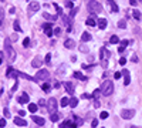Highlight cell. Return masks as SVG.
Instances as JSON below:
<instances>
[{"label":"cell","mask_w":142,"mask_h":128,"mask_svg":"<svg viewBox=\"0 0 142 128\" xmlns=\"http://www.w3.org/2000/svg\"><path fill=\"white\" fill-rule=\"evenodd\" d=\"M99 90H101V94L102 95L108 97V95H111L112 93H114V83H112L111 80H105V81L101 84Z\"/></svg>","instance_id":"obj_1"},{"label":"cell","mask_w":142,"mask_h":128,"mask_svg":"<svg viewBox=\"0 0 142 128\" xmlns=\"http://www.w3.org/2000/svg\"><path fill=\"white\" fill-rule=\"evenodd\" d=\"M4 51H6V56H7V61L9 63H13L16 58V53L12 47V43H10V39H6L4 40Z\"/></svg>","instance_id":"obj_2"},{"label":"cell","mask_w":142,"mask_h":128,"mask_svg":"<svg viewBox=\"0 0 142 128\" xmlns=\"http://www.w3.org/2000/svg\"><path fill=\"white\" fill-rule=\"evenodd\" d=\"M87 6H88V10H90L91 13H94V14H97V13H101V12H102L101 3H98L97 0H90Z\"/></svg>","instance_id":"obj_3"},{"label":"cell","mask_w":142,"mask_h":128,"mask_svg":"<svg viewBox=\"0 0 142 128\" xmlns=\"http://www.w3.org/2000/svg\"><path fill=\"white\" fill-rule=\"evenodd\" d=\"M47 108H48V113H56L57 110V100L56 98H48V103H47Z\"/></svg>","instance_id":"obj_4"},{"label":"cell","mask_w":142,"mask_h":128,"mask_svg":"<svg viewBox=\"0 0 142 128\" xmlns=\"http://www.w3.org/2000/svg\"><path fill=\"white\" fill-rule=\"evenodd\" d=\"M50 78V74L47 70H38L37 71V76H36V80L40 81V80H48Z\"/></svg>","instance_id":"obj_5"},{"label":"cell","mask_w":142,"mask_h":128,"mask_svg":"<svg viewBox=\"0 0 142 128\" xmlns=\"http://www.w3.org/2000/svg\"><path fill=\"white\" fill-rule=\"evenodd\" d=\"M134 115H135V110H122L121 113V117L124 120H131Z\"/></svg>","instance_id":"obj_6"},{"label":"cell","mask_w":142,"mask_h":128,"mask_svg":"<svg viewBox=\"0 0 142 128\" xmlns=\"http://www.w3.org/2000/svg\"><path fill=\"white\" fill-rule=\"evenodd\" d=\"M99 58L101 60H108L109 58V51L105 47H101V50H99Z\"/></svg>","instance_id":"obj_7"},{"label":"cell","mask_w":142,"mask_h":128,"mask_svg":"<svg viewBox=\"0 0 142 128\" xmlns=\"http://www.w3.org/2000/svg\"><path fill=\"white\" fill-rule=\"evenodd\" d=\"M64 87H65V90H67V93L68 94H74V91H75V87H74V84L73 83H70V81H67V83H64Z\"/></svg>","instance_id":"obj_8"},{"label":"cell","mask_w":142,"mask_h":128,"mask_svg":"<svg viewBox=\"0 0 142 128\" xmlns=\"http://www.w3.org/2000/svg\"><path fill=\"white\" fill-rule=\"evenodd\" d=\"M38 9H40V3H38V2H31V3L28 4V10H30V13L37 12Z\"/></svg>","instance_id":"obj_9"},{"label":"cell","mask_w":142,"mask_h":128,"mask_svg":"<svg viewBox=\"0 0 142 128\" xmlns=\"http://www.w3.org/2000/svg\"><path fill=\"white\" fill-rule=\"evenodd\" d=\"M43 29H44V33H46L48 37L54 34V30H53V27H51V24H50V23H47V24H44V26H43Z\"/></svg>","instance_id":"obj_10"},{"label":"cell","mask_w":142,"mask_h":128,"mask_svg":"<svg viewBox=\"0 0 142 128\" xmlns=\"http://www.w3.org/2000/svg\"><path fill=\"white\" fill-rule=\"evenodd\" d=\"M41 64H43V60H41L40 57H36L33 60V63H31V67H33V68H38V67H41Z\"/></svg>","instance_id":"obj_11"},{"label":"cell","mask_w":142,"mask_h":128,"mask_svg":"<svg viewBox=\"0 0 142 128\" xmlns=\"http://www.w3.org/2000/svg\"><path fill=\"white\" fill-rule=\"evenodd\" d=\"M28 101H30V98H28V94H27V93H23V94L19 97V103H20V104H27Z\"/></svg>","instance_id":"obj_12"},{"label":"cell","mask_w":142,"mask_h":128,"mask_svg":"<svg viewBox=\"0 0 142 128\" xmlns=\"http://www.w3.org/2000/svg\"><path fill=\"white\" fill-rule=\"evenodd\" d=\"M14 124L19 125V127H26V125H27V121H24L22 117H16V118H14Z\"/></svg>","instance_id":"obj_13"},{"label":"cell","mask_w":142,"mask_h":128,"mask_svg":"<svg viewBox=\"0 0 142 128\" xmlns=\"http://www.w3.org/2000/svg\"><path fill=\"white\" fill-rule=\"evenodd\" d=\"M64 47H65V49H74V47H75V41L73 39L65 40V41H64Z\"/></svg>","instance_id":"obj_14"},{"label":"cell","mask_w":142,"mask_h":128,"mask_svg":"<svg viewBox=\"0 0 142 128\" xmlns=\"http://www.w3.org/2000/svg\"><path fill=\"white\" fill-rule=\"evenodd\" d=\"M87 26H95L97 24V20H95V14L94 16H90V17L87 19Z\"/></svg>","instance_id":"obj_15"},{"label":"cell","mask_w":142,"mask_h":128,"mask_svg":"<svg viewBox=\"0 0 142 128\" xmlns=\"http://www.w3.org/2000/svg\"><path fill=\"white\" fill-rule=\"evenodd\" d=\"M122 76L125 77V85H128L131 83V77H129V71L128 70H122Z\"/></svg>","instance_id":"obj_16"},{"label":"cell","mask_w":142,"mask_h":128,"mask_svg":"<svg viewBox=\"0 0 142 128\" xmlns=\"http://www.w3.org/2000/svg\"><path fill=\"white\" fill-rule=\"evenodd\" d=\"M31 120H33L34 122L37 125H44V118H41V117H36V115H33L31 117Z\"/></svg>","instance_id":"obj_17"},{"label":"cell","mask_w":142,"mask_h":128,"mask_svg":"<svg viewBox=\"0 0 142 128\" xmlns=\"http://www.w3.org/2000/svg\"><path fill=\"white\" fill-rule=\"evenodd\" d=\"M90 40H91V34H90V33H87V31H84V33L81 34V41H84V43H85V41H90Z\"/></svg>","instance_id":"obj_18"},{"label":"cell","mask_w":142,"mask_h":128,"mask_svg":"<svg viewBox=\"0 0 142 128\" xmlns=\"http://www.w3.org/2000/svg\"><path fill=\"white\" fill-rule=\"evenodd\" d=\"M98 27L101 29V30H104V29L107 27V20H105V19H98Z\"/></svg>","instance_id":"obj_19"},{"label":"cell","mask_w":142,"mask_h":128,"mask_svg":"<svg viewBox=\"0 0 142 128\" xmlns=\"http://www.w3.org/2000/svg\"><path fill=\"white\" fill-rule=\"evenodd\" d=\"M108 3H109V6H111V10H112V12H118V10H119L118 4L115 3L114 0H108Z\"/></svg>","instance_id":"obj_20"},{"label":"cell","mask_w":142,"mask_h":128,"mask_svg":"<svg viewBox=\"0 0 142 128\" xmlns=\"http://www.w3.org/2000/svg\"><path fill=\"white\" fill-rule=\"evenodd\" d=\"M37 110H38V105H37V104H33V103L28 104V111H30V113H33V114H34Z\"/></svg>","instance_id":"obj_21"},{"label":"cell","mask_w":142,"mask_h":128,"mask_svg":"<svg viewBox=\"0 0 142 128\" xmlns=\"http://www.w3.org/2000/svg\"><path fill=\"white\" fill-rule=\"evenodd\" d=\"M43 17L47 19V20H51V21L57 20V16H51V14H48V13H43Z\"/></svg>","instance_id":"obj_22"},{"label":"cell","mask_w":142,"mask_h":128,"mask_svg":"<svg viewBox=\"0 0 142 128\" xmlns=\"http://www.w3.org/2000/svg\"><path fill=\"white\" fill-rule=\"evenodd\" d=\"M70 105H71V108H75V107L78 105V98H74V97L71 98V100H70Z\"/></svg>","instance_id":"obj_23"},{"label":"cell","mask_w":142,"mask_h":128,"mask_svg":"<svg viewBox=\"0 0 142 128\" xmlns=\"http://www.w3.org/2000/svg\"><path fill=\"white\" fill-rule=\"evenodd\" d=\"M74 77H75V78H78V80H83V81H84V80H87L85 76H83V73H80V71H75Z\"/></svg>","instance_id":"obj_24"},{"label":"cell","mask_w":142,"mask_h":128,"mask_svg":"<svg viewBox=\"0 0 142 128\" xmlns=\"http://www.w3.org/2000/svg\"><path fill=\"white\" fill-rule=\"evenodd\" d=\"M134 19H135V20H141V17H142V14L141 13H139V10H134Z\"/></svg>","instance_id":"obj_25"},{"label":"cell","mask_w":142,"mask_h":128,"mask_svg":"<svg viewBox=\"0 0 142 128\" xmlns=\"http://www.w3.org/2000/svg\"><path fill=\"white\" fill-rule=\"evenodd\" d=\"M41 88H43L44 93H48L50 90H51V87H50V84H47V83H44L43 85H41Z\"/></svg>","instance_id":"obj_26"},{"label":"cell","mask_w":142,"mask_h":128,"mask_svg":"<svg viewBox=\"0 0 142 128\" xmlns=\"http://www.w3.org/2000/svg\"><path fill=\"white\" fill-rule=\"evenodd\" d=\"M118 27H119V29H125V27H127V21H125V19L119 20V23H118Z\"/></svg>","instance_id":"obj_27"},{"label":"cell","mask_w":142,"mask_h":128,"mask_svg":"<svg viewBox=\"0 0 142 128\" xmlns=\"http://www.w3.org/2000/svg\"><path fill=\"white\" fill-rule=\"evenodd\" d=\"M109 43H111V44H117V43H119V39H118V36H112L111 39H109Z\"/></svg>","instance_id":"obj_28"},{"label":"cell","mask_w":142,"mask_h":128,"mask_svg":"<svg viewBox=\"0 0 142 128\" xmlns=\"http://www.w3.org/2000/svg\"><path fill=\"white\" fill-rule=\"evenodd\" d=\"M68 104H70V100H68L67 97H64V98H61V107H67Z\"/></svg>","instance_id":"obj_29"},{"label":"cell","mask_w":142,"mask_h":128,"mask_svg":"<svg viewBox=\"0 0 142 128\" xmlns=\"http://www.w3.org/2000/svg\"><path fill=\"white\" fill-rule=\"evenodd\" d=\"M80 51L81 53H88V51H90V49H88V47H87V44H81V46H80Z\"/></svg>","instance_id":"obj_30"},{"label":"cell","mask_w":142,"mask_h":128,"mask_svg":"<svg viewBox=\"0 0 142 128\" xmlns=\"http://www.w3.org/2000/svg\"><path fill=\"white\" fill-rule=\"evenodd\" d=\"M13 27H14V30H16V31H23L22 29H20V24H19V21H17V20H16L14 23H13Z\"/></svg>","instance_id":"obj_31"},{"label":"cell","mask_w":142,"mask_h":128,"mask_svg":"<svg viewBox=\"0 0 142 128\" xmlns=\"http://www.w3.org/2000/svg\"><path fill=\"white\" fill-rule=\"evenodd\" d=\"M50 118H51V121H53V122H57V121H58V114H57V113H53Z\"/></svg>","instance_id":"obj_32"},{"label":"cell","mask_w":142,"mask_h":128,"mask_svg":"<svg viewBox=\"0 0 142 128\" xmlns=\"http://www.w3.org/2000/svg\"><path fill=\"white\" fill-rule=\"evenodd\" d=\"M99 94H101V90L98 88V90H95V91H94V93H93V94H91V95H93V98H95V100H97V98L99 97Z\"/></svg>","instance_id":"obj_33"},{"label":"cell","mask_w":142,"mask_h":128,"mask_svg":"<svg viewBox=\"0 0 142 128\" xmlns=\"http://www.w3.org/2000/svg\"><path fill=\"white\" fill-rule=\"evenodd\" d=\"M23 46H24V47H28V46H30V39H28V37H26V39L23 40Z\"/></svg>","instance_id":"obj_34"},{"label":"cell","mask_w":142,"mask_h":128,"mask_svg":"<svg viewBox=\"0 0 142 128\" xmlns=\"http://www.w3.org/2000/svg\"><path fill=\"white\" fill-rule=\"evenodd\" d=\"M99 117H101V120H105V118H108V113H107V111H102V113L99 114Z\"/></svg>","instance_id":"obj_35"},{"label":"cell","mask_w":142,"mask_h":128,"mask_svg":"<svg viewBox=\"0 0 142 128\" xmlns=\"http://www.w3.org/2000/svg\"><path fill=\"white\" fill-rule=\"evenodd\" d=\"M54 34H56V36H60V34H61V29L56 27V29H54Z\"/></svg>","instance_id":"obj_36"},{"label":"cell","mask_w":142,"mask_h":128,"mask_svg":"<svg viewBox=\"0 0 142 128\" xmlns=\"http://www.w3.org/2000/svg\"><path fill=\"white\" fill-rule=\"evenodd\" d=\"M54 7H56V10H57V13H58V14H61V13H63V9L58 6V4H54Z\"/></svg>","instance_id":"obj_37"},{"label":"cell","mask_w":142,"mask_h":128,"mask_svg":"<svg viewBox=\"0 0 142 128\" xmlns=\"http://www.w3.org/2000/svg\"><path fill=\"white\" fill-rule=\"evenodd\" d=\"M129 43H131V41H128V40H122V41H121V46H122V47H127Z\"/></svg>","instance_id":"obj_38"},{"label":"cell","mask_w":142,"mask_h":128,"mask_svg":"<svg viewBox=\"0 0 142 128\" xmlns=\"http://www.w3.org/2000/svg\"><path fill=\"white\" fill-rule=\"evenodd\" d=\"M4 127H6V120L2 118L0 120V128H4Z\"/></svg>","instance_id":"obj_39"},{"label":"cell","mask_w":142,"mask_h":128,"mask_svg":"<svg viewBox=\"0 0 142 128\" xmlns=\"http://www.w3.org/2000/svg\"><path fill=\"white\" fill-rule=\"evenodd\" d=\"M3 114H4V117H6V118H9V117H10V111L7 110V108H4V110H3Z\"/></svg>","instance_id":"obj_40"},{"label":"cell","mask_w":142,"mask_h":128,"mask_svg":"<svg viewBox=\"0 0 142 128\" xmlns=\"http://www.w3.org/2000/svg\"><path fill=\"white\" fill-rule=\"evenodd\" d=\"M101 66H102L104 68H107V67H108V61H107V60H102V61H101Z\"/></svg>","instance_id":"obj_41"},{"label":"cell","mask_w":142,"mask_h":128,"mask_svg":"<svg viewBox=\"0 0 142 128\" xmlns=\"http://www.w3.org/2000/svg\"><path fill=\"white\" fill-rule=\"evenodd\" d=\"M121 77H122V73H118V71H117V73H115V74H114V78H115V80H118V78H121Z\"/></svg>","instance_id":"obj_42"},{"label":"cell","mask_w":142,"mask_h":128,"mask_svg":"<svg viewBox=\"0 0 142 128\" xmlns=\"http://www.w3.org/2000/svg\"><path fill=\"white\" fill-rule=\"evenodd\" d=\"M3 16H4V13H3V10L0 9V24L3 23Z\"/></svg>","instance_id":"obj_43"},{"label":"cell","mask_w":142,"mask_h":128,"mask_svg":"<svg viewBox=\"0 0 142 128\" xmlns=\"http://www.w3.org/2000/svg\"><path fill=\"white\" fill-rule=\"evenodd\" d=\"M65 7H68V9H73V2H67V3H65Z\"/></svg>","instance_id":"obj_44"},{"label":"cell","mask_w":142,"mask_h":128,"mask_svg":"<svg viewBox=\"0 0 142 128\" xmlns=\"http://www.w3.org/2000/svg\"><path fill=\"white\" fill-rule=\"evenodd\" d=\"M125 63H127V58H125V57L119 58V64H121V66H124V64H125Z\"/></svg>","instance_id":"obj_45"},{"label":"cell","mask_w":142,"mask_h":128,"mask_svg":"<svg viewBox=\"0 0 142 128\" xmlns=\"http://www.w3.org/2000/svg\"><path fill=\"white\" fill-rule=\"evenodd\" d=\"M97 125H98V121H97V120H93V122H91V127H93V128H95Z\"/></svg>","instance_id":"obj_46"},{"label":"cell","mask_w":142,"mask_h":128,"mask_svg":"<svg viewBox=\"0 0 142 128\" xmlns=\"http://www.w3.org/2000/svg\"><path fill=\"white\" fill-rule=\"evenodd\" d=\"M17 85H19V84H17V81H16V83H14V85H13V88H12V93H14L16 90H17Z\"/></svg>","instance_id":"obj_47"},{"label":"cell","mask_w":142,"mask_h":128,"mask_svg":"<svg viewBox=\"0 0 142 128\" xmlns=\"http://www.w3.org/2000/svg\"><path fill=\"white\" fill-rule=\"evenodd\" d=\"M81 98H93V95H90V94H83V95H81Z\"/></svg>","instance_id":"obj_48"},{"label":"cell","mask_w":142,"mask_h":128,"mask_svg":"<svg viewBox=\"0 0 142 128\" xmlns=\"http://www.w3.org/2000/svg\"><path fill=\"white\" fill-rule=\"evenodd\" d=\"M129 3L132 4V6H136V4H138V0H129Z\"/></svg>","instance_id":"obj_49"},{"label":"cell","mask_w":142,"mask_h":128,"mask_svg":"<svg viewBox=\"0 0 142 128\" xmlns=\"http://www.w3.org/2000/svg\"><path fill=\"white\" fill-rule=\"evenodd\" d=\"M19 115H20V117H24V115H26V111H24V110H20V111H19Z\"/></svg>","instance_id":"obj_50"},{"label":"cell","mask_w":142,"mask_h":128,"mask_svg":"<svg viewBox=\"0 0 142 128\" xmlns=\"http://www.w3.org/2000/svg\"><path fill=\"white\" fill-rule=\"evenodd\" d=\"M50 60H51V56L47 54V56H46V63H50Z\"/></svg>","instance_id":"obj_51"},{"label":"cell","mask_w":142,"mask_h":128,"mask_svg":"<svg viewBox=\"0 0 142 128\" xmlns=\"http://www.w3.org/2000/svg\"><path fill=\"white\" fill-rule=\"evenodd\" d=\"M12 71H13V68H12V67H9V68H7V77H10V74H12Z\"/></svg>","instance_id":"obj_52"},{"label":"cell","mask_w":142,"mask_h":128,"mask_svg":"<svg viewBox=\"0 0 142 128\" xmlns=\"http://www.w3.org/2000/svg\"><path fill=\"white\" fill-rule=\"evenodd\" d=\"M131 60H132L134 63H136V61H138V57H136V56H132V58H131Z\"/></svg>","instance_id":"obj_53"},{"label":"cell","mask_w":142,"mask_h":128,"mask_svg":"<svg viewBox=\"0 0 142 128\" xmlns=\"http://www.w3.org/2000/svg\"><path fill=\"white\" fill-rule=\"evenodd\" d=\"M54 87H56V88H60V83L56 81V83H54Z\"/></svg>","instance_id":"obj_54"},{"label":"cell","mask_w":142,"mask_h":128,"mask_svg":"<svg viewBox=\"0 0 142 128\" xmlns=\"http://www.w3.org/2000/svg\"><path fill=\"white\" fill-rule=\"evenodd\" d=\"M124 50H125V47H122V46H121L119 49H118V51H119V53H124Z\"/></svg>","instance_id":"obj_55"},{"label":"cell","mask_w":142,"mask_h":128,"mask_svg":"<svg viewBox=\"0 0 142 128\" xmlns=\"http://www.w3.org/2000/svg\"><path fill=\"white\" fill-rule=\"evenodd\" d=\"M75 13H77V9H75V7H74V9H73V12H71V16H74Z\"/></svg>","instance_id":"obj_56"},{"label":"cell","mask_w":142,"mask_h":128,"mask_svg":"<svg viewBox=\"0 0 142 128\" xmlns=\"http://www.w3.org/2000/svg\"><path fill=\"white\" fill-rule=\"evenodd\" d=\"M38 104H40V105H44V104H46V101H44V100H40V101H38Z\"/></svg>","instance_id":"obj_57"},{"label":"cell","mask_w":142,"mask_h":128,"mask_svg":"<svg viewBox=\"0 0 142 128\" xmlns=\"http://www.w3.org/2000/svg\"><path fill=\"white\" fill-rule=\"evenodd\" d=\"M129 128H141V127H135V125H131Z\"/></svg>","instance_id":"obj_58"},{"label":"cell","mask_w":142,"mask_h":128,"mask_svg":"<svg viewBox=\"0 0 142 128\" xmlns=\"http://www.w3.org/2000/svg\"><path fill=\"white\" fill-rule=\"evenodd\" d=\"M0 64H2V56H0Z\"/></svg>","instance_id":"obj_59"},{"label":"cell","mask_w":142,"mask_h":128,"mask_svg":"<svg viewBox=\"0 0 142 128\" xmlns=\"http://www.w3.org/2000/svg\"><path fill=\"white\" fill-rule=\"evenodd\" d=\"M141 2H142V0H141Z\"/></svg>","instance_id":"obj_60"}]
</instances>
